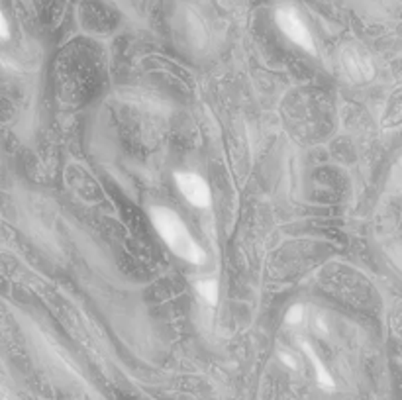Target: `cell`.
Instances as JSON below:
<instances>
[{"instance_id": "cell-8", "label": "cell", "mask_w": 402, "mask_h": 400, "mask_svg": "<svg viewBox=\"0 0 402 400\" xmlns=\"http://www.w3.org/2000/svg\"><path fill=\"white\" fill-rule=\"evenodd\" d=\"M281 361L284 363V365H289L291 369H296V363L293 359H291V355H287V353H282L281 355Z\"/></svg>"}, {"instance_id": "cell-6", "label": "cell", "mask_w": 402, "mask_h": 400, "mask_svg": "<svg viewBox=\"0 0 402 400\" xmlns=\"http://www.w3.org/2000/svg\"><path fill=\"white\" fill-rule=\"evenodd\" d=\"M304 318V308L300 307V304H295V307H291L287 310V314H284V322L287 324H291V326H296V324H300Z\"/></svg>"}, {"instance_id": "cell-7", "label": "cell", "mask_w": 402, "mask_h": 400, "mask_svg": "<svg viewBox=\"0 0 402 400\" xmlns=\"http://www.w3.org/2000/svg\"><path fill=\"white\" fill-rule=\"evenodd\" d=\"M0 30H2V40H8L10 32H8V20H6V16H4V14L0 16Z\"/></svg>"}, {"instance_id": "cell-2", "label": "cell", "mask_w": 402, "mask_h": 400, "mask_svg": "<svg viewBox=\"0 0 402 400\" xmlns=\"http://www.w3.org/2000/svg\"><path fill=\"white\" fill-rule=\"evenodd\" d=\"M275 22L281 30L282 34L289 38V40L296 43L298 47H302L304 52L314 54L316 47H314V38L310 34L309 26L304 24V20L300 18V14L296 12L295 8H289V6H282L277 8L275 12Z\"/></svg>"}, {"instance_id": "cell-9", "label": "cell", "mask_w": 402, "mask_h": 400, "mask_svg": "<svg viewBox=\"0 0 402 400\" xmlns=\"http://www.w3.org/2000/svg\"><path fill=\"white\" fill-rule=\"evenodd\" d=\"M401 165H402V157H401Z\"/></svg>"}, {"instance_id": "cell-5", "label": "cell", "mask_w": 402, "mask_h": 400, "mask_svg": "<svg viewBox=\"0 0 402 400\" xmlns=\"http://www.w3.org/2000/svg\"><path fill=\"white\" fill-rule=\"evenodd\" d=\"M194 287H197V293L201 294V298L204 302H208V304H212V307L218 302V294H220V285H218V280L216 279L199 280Z\"/></svg>"}, {"instance_id": "cell-1", "label": "cell", "mask_w": 402, "mask_h": 400, "mask_svg": "<svg viewBox=\"0 0 402 400\" xmlns=\"http://www.w3.org/2000/svg\"><path fill=\"white\" fill-rule=\"evenodd\" d=\"M149 220L159 234V238L165 241V245L183 261L192 265H202L206 261V254L188 232L187 224L181 220V216L167 208V206H151L149 208Z\"/></svg>"}, {"instance_id": "cell-3", "label": "cell", "mask_w": 402, "mask_h": 400, "mask_svg": "<svg viewBox=\"0 0 402 400\" xmlns=\"http://www.w3.org/2000/svg\"><path fill=\"white\" fill-rule=\"evenodd\" d=\"M173 179L181 195L188 200V204L197 208H210L212 190L201 175L192 173V171H175Z\"/></svg>"}, {"instance_id": "cell-4", "label": "cell", "mask_w": 402, "mask_h": 400, "mask_svg": "<svg viewBox=\"0 0 402 400\" xmlns=\"http://www.w3.org/2000/svg\"><path fill=\"white\" fill-rule=\"evenodd\" d=\"M302 349H304V353L309 355L310 363H312V367H314V371H316V379H318V385L322 388H326V390H334V379H332V375L328 373V369L324 367V363L318 357V353L314 351V347L310 346L309 342H302Z\"/></svg>"}]
</instances>
